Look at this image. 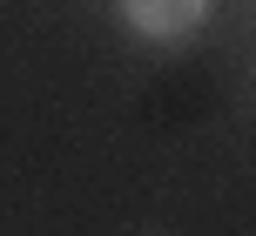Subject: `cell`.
I'll return each instance as SVG.
<instances>
[{"instance_id":"1","label":"cell","mask_w":256,"mask_h":236,"mask_svg":"<svg viewBox=\"0 0 256 236\" xmlns=\"http://www.w3.org/2000/svg\"><path fill=\"white\" fill-rule=\"evenodd\" d=\"M122 14H128V27L148 34V40H182V34L202 27L209 0H122Z\"/></svg>"}]
</instances>
